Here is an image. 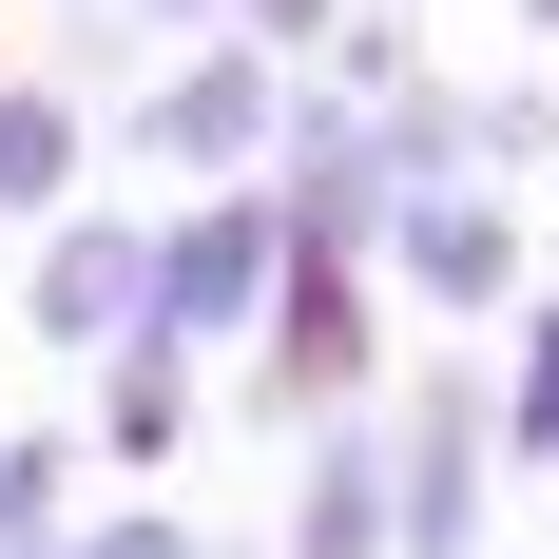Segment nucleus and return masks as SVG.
I'll use <instances>...</instances> for the list:
<instances>
[{
	"mask_svg": "<svg viewBox=\"0 0 559 559\" xmlns=\"http://www.w3.org/2000/svg\"><path fill=\"white\" fill-rule=\"evenodd\" d=\"M174 135H193V155H231V135H251V58H213V78L174 97Z\"/></svg>",
	"mask_w": 559,
	"mask_h": 559,
	"instance_id": "obj_1",
	"label": "nucleus"
},
{
	"mask_svg": "<svg viewBox=\"0 0 559 559\" xmlns=\"http://www.w3.org/2000/svg\"><path fill=\"white\" fill-rule=\"evenodd\" d=\"M174 289H193V309H231V289H251V213H213V231H193V251H174Z\"/></svg>",
	"mask_w": 559,
	"mask_h": 559,
	"instance_id": "obj_2",
	"label": "nucleus"
},
{
	"mask_svg": "<svg viewBox=\"0 0 559 559\" xmlns=\"http://www.w3.org/2000/svg\"><path fill=\"white\" fill-rule=\"evenodd\" d=\"M0 193H58V116H39V97L0 116Z\"/></svg>",
	"mask_w": 559,
	"mask_h": 559,
	"instance_id": "obj_3",
	"label": "nucleus"
}]
</instances>
